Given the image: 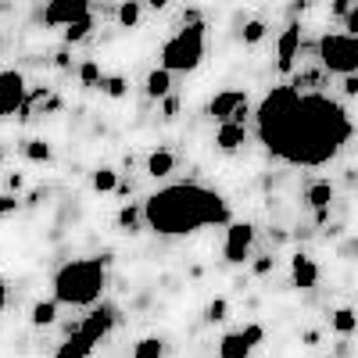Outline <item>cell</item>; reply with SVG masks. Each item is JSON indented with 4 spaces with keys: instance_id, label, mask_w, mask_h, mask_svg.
I'll use <instances>...</instances> for the list:
<instances>
[{
    "instance_id": "603a6c76",
    "label": "cell",
    "mask_w": 358,
    "mask_h": 358,
    "mask_svg": "<svg viewBox=\"0 0 358 358\" xmlns=\"http://www.w3.org/2000/svg\"><path fill=\"white\" fill-rule=\"evenodd\" d=\"M118 229H126V233H136V222H140V208L136 204H122L118 208Z\"/></svg>"
},
{
    "instance_id": "74e56055",
    "label": "cell",
    "mask_w": 358,
    "mask_h": 358,
    "mask_svg": "<svg viewBox=\"0 0 358 358\" xmlns=\"http://www.w3.org/2000/svg\"><path fill=\"white\" fill-rule=\"evenodd\" d=\"M4 305H8V287H4V280H0V312H4Z\"/></svg>"
},
{
    "instance_id": "277c9868",
    "label": "cell",
    "mask_w": 358,
    "mask_h": 358,
    "mask_svg": "<svg viewBox=\"0 0 358 358\" xmlns=\"http://www.w3.org/2000/svg\"><path fill=\"white\" fill-rule=\"evenodd\" d=\"M204 57V25L201 22H187L176 36H169L162 43V72L176 76V72H194Z\"/></svg>"
},
{
    "instance_id": "d6986e66",
    "label": "cell",
    "mask_w": 358,
    "mask_h": 358,
    "mask_svg": "<svg viewBox=\"0 0 358 358\" xmlns=\"http://www.w3.org/2000/svg\"><path fill=\"white\" fill-rule=\"evenodd\" d=\"M57 308H62V305H57L54 297H47V301H36L33 312H29V322H33V326H54V322H57Z\"/></svg>"
},
{
    "instance_id": "d6a6232c",
    "label": "cell",
    "mask_w": 358,
    "mask_h": 358,
    "mask_svg": "<svg viewBox=\"0 0 358 358\" xmlns=\"http://www.w3.org/2000/svg\"><path fill=\"white\" fill-rule=\"evenodd\" d=\"M162 115H165V118H176V115H179V97L169 94V97L162 101Z\"/></svg>"
},
{
    "instance_id": "e0dca14e",
    "label": "cell",
    "mask_w": 358,
    "mask_h": 358,
    "mask_svg": "<svg viewBox=\"0 0 358 358\" xmlns=\"http://www.w3.org/2000/svg\"><path fill=\"white\" fill-rule=\"evenodd\" d=\"M143 94L151 97V101H165L172 94V76L162 72V69H155L151 76H147V83H143Z\"/></svg>"
},
{
    "instance_id": "4fadbf2b",
    "label": "cell",
    "mask_w": 358,
    "mask_h": 358,
    "mask_svg": "<svg viewBox=\"0 0 358 358\" xmlns=\"http://www.w3.org/2000/svg\"><path fill=\"white\" fill-rule=\"evenodd\" d=\"M297 50H301V29H297V25H287V29H283V36H280V47H276L280 72H290Z\"/></svg>"
},
{
    "instance_id": "ba28073f",
    "label": "cell",
    "mask_w": 358,
    "mask_h": 358,
    "mask_svg": "<svg viewBox=\"0 0 358 358\" xmlns=\"http://www.w3.org/2000/svg\"><path fill=\"white\" fill-rule=\"evenodd\" d=\"M251 244H255V226H251V222H229V229H226V244H222L226 262H233V265L248 262Z\"/></svg>"
},
{
    "instance_id": "9c48e42d",
    "label": "cell",
    "mask_w": 358,
    "mask_h": 358,
    "mask_svg": "<svg viewBox=\"0 0 358 358\" xmlns=\"http://www.w3.org/2000/svg\"><path fill=\"white\" fill-rule=\"evenodd\" d=\"M22 104H25V79H22V72L4 69L0 72V118L22 111Z\"/></svg>"
},
{
    "instance_id": "8fae6325",
    "label": "cell",
    "mask_w": 358,
    "mask_h": 358,
    "mask_svg": "<svg viewBox=\"0 0 358 358\" xmlns=\"http://www.w3.org/2000/svg\"><path fill=\"white\" fill-rule=\"evenodd\" d=\"M83 15H90V4L86 0H50V4L43 8V22L47 25H72L76 18H83Z\"/></svg>"
},
{
    "instance_id": "f1b7e54d",
    "label": "cell",
    "mask_w": 358,
    "mask_h": 358,
    "mask_svg": "<svg viewBox=\"0 0 358 358\" xmlns=\"http://www.w3.org/2000/svg\"><path fill=\"white\" fill-rule=\"evenodd\" d=\"M79 79H83L86 86H97V83H101V69H97V62H83V65H79Z\"/></svg>"
},
{
    "instance_id": "d4e9b609",
    "label": "cell",
    "mask_w": 358,
    "mask_h": 358,
    "mask_svg": "<svg viewBox=\"0 0 358 358\" xmlns=\"http://www.w3.org/2000/svg\"><path fill=\"white\" fill-rule=\"evenodd\" d=\"M334 330H337L341 337H348V334L355 330V312H351V308H337V312H334Z\"/></svg>"
},
{
    "instance_id": "30bf717a",
    "label": "cell",
    "mask_w": 358,
    "mask_h": 358,
    "mask_svg": "<svg viewBox=\"0 0 358 358\" xmlns=\"http://www.w3.org/2000/svg\"><path fill=\"white\" fill-rule=\"evenodd\" d=\"M115 319H118V312L111 308V305H101V308H94V312H90L86 319H83V326H76V330L90 341V344H101L108 334H111V326H115Z\"/></svg>"
},
{
    "instance_id": "4316f807",
    "label": "cell",
    "mask_w": 358,
    "mask_h": 358,
    "mask_svg": "<svg viewBox=\"0 0 358 358\" xmlns=\"http://www.w3.org/2000/svg\"><path fill=\"white\" fill-rule=\"evenodd\" d=\"M226 315H229V301H226V297H215V301L204 308V319L208 322H222Z\"/></svg>"
},
{
    "instance_id": "7c38bea8",
    "label": "cell",
    "mask_w": 358,
    "mask_h": 358,
    "mask_svg": "<svg viewBox=\"0 0 358 358\" xmlns=\"http://www.w3.org/2000/svg\"><path fill=\"white\" fill-rule=\"evenodd\" d=\"M290 280H294V287L312 290V287L319 283V265H315L308 255H294V258H290Z\"/></svg>"
},
{
    "instance_id": "52a82bcc",
    "label": "cell",
    "mask_w": 358,
    "mask_h": 358,
    "mask_svg": "<svg viewBox=\"0 0 358 358\" xmlns=\"http://www.w3.org/2000/svg\"><path fill=\"white\" fill-rule=\"evenodd\" d=\"M265 341V330L255 322V326H244V330H236V334H226L219 341V358H248L251 348H258Z\"/></svg>"
},
{
    "instance_id": "5b68a950",
    "label": "cell",
    "mask_w": 358,
    "mask_h": 358,
    "mask_svg": "<svg viewBox=\"0 0 358 358\" xmlns=\"http://www.w3.org/2000/svg\"><path fill=\"white\" fill-rule=\"evenodd\" d=\"M315 54H319V65L330 72V76H355L358 69V40L355 36H344V33H326L319 36L315 43Z\"/></svg>"
},
{
    "instance_id": "44dd1931",
    "label": "cell",
    "mask_w": 358,
    "mask_h": 358,
    "mask_svg": "<svg viewBox=\"0 0 358 358\" xmlns=\"http://www.w3.org/2000/svg\"><path fill=\"white\" fill-rule=\"evenodd\" d=\"M165 355V341L162 337H143L133 344V358H162Z\"/></svg>"
},
{
    "instance_id": "8992f818",
    "label": "cell",
    "mask_w": 358,
    "mask_h": 358,
    "mask_svg": "<svg viewBox=\"0 0 358 358\" xmlns=\"http://www.w3.org/2000/svg\"><path fill=\"white\" fill-rule=\"evenodd\" d=\"M208 115H212L219 126H226V122L244 126V118H248V94H244V90H222V94H215L212 101H208Z\"/></svg>"
},
{
    "instance_id": "1f68e13d",
    "label": "cell",
    "mask_w": 358,
    "mask_h": 358,
    "mask_svg": "<svg viewBox=\"0 0 358 358\" xmlns=\"http://www.w3.org/2000/svg\"><path fill=\"white\" fill-rule=\"evenodd\" d=\"M268 273H273V255H262L255 262V276H268Z\"/></svg>"
},
{
    "instance_id": "d590c367",
    "label": "cell",
    "mask_w": 358,
    "mask_h": 358,
    "mask_svg": "<svg viewBox=\"0 0 358 358\" xmlns=\"http://www.w3.org/2000/svg\"><path fill=\"white\" fill-rule=\"evenodd\" d=\"M344 94H348V97H355V94H358V79H355V76H348V79H344Z\"/></svg>"
},
{
    "instance_id": "7a4b0ae2",
    "label": "cell",
    "mask_w": 358,
    "mask_h": 358,
    "mask_svg": "<svg viewBox=\"0 0 358 358\" xmlns=\"http://www.w3.org/2000/svg\"><path fill=\"white\" fill-rule=\"evenodd\" d=\"M140 215L147 229L162 236H187L204 226H226L229 204L219 190H208L201 183H176L147 197L140 204Z\"/></svg>"
},
{
    "instance_id": "83f0119b",
    "label": "cell",
    "mask_w": 358,
    "mask_h": 358,
    "mask_svg": "<svg viewBox=\"0 0 358 358\" xmlns=\"http://www.w3.org/2000/svg\"><path fill=\"white\" fill-rule=\"evenodd\" d=\"M97 86L104 90L108 97H122V94H126V79H122V76H111V79H101Z\"/></svg>"
},
{
    "instance_id": "cb8c5ba5",
    "label": "cell",
    "mask_w": 358,
    "mask_h": 358,
    "mask_svg": "<svg viewBox=\"0 0 358 358\" xmlns=\"http://www.w3.org/2000/svg\"><path fill=\"white\" fill-rule=\"evenodd\" d=\"M115 15H118V22H122L126 29H133V25L140 22V4H136V0H129V4H118Z\"/></svg>"
},
{
    "instance_id": "9a60e30c",
    "label": "cell",
    "mask_w": 358,
    "mask_h": 358,
    "mask_svg": "<svg viewBox=\"0 0 358 358\" xmlns=\"http://www.w3.org/2000/svg\"><path fill=\"white\" fill-rule=\"evenodd\" d=\"M176 172V155L165 151V147H158V151L147 155V176H155V179H165Z\"/></svg>"
},
{
    "instance_id": "4dcf8cb0",
    "label": "cell",
    "mask_w": 358,
    "mask_h": 358,
    "mask_svg": "<svg viewBox=\"0 0 358 358\" xmlns=\"http://www.w3.org/2000/svg\"><path fill=\"white\" fill-rule=\"evenodd\" d=\"M18 212V197L15 194H0V215H11Z\"/></svg>"
},
{
    "instance_id": "ffe728a7",
    "label": "cell",
    "mask_w": 358,
    "mask_h": 358,
    "mask_svg": "<svg viewBox=\"0 0 358 358\" xmlns=\"http://www.w3.org/2000/svg\"><path fill=\"white\" fill-rule=\"evenodd\" d=\"M90 29H94V8H90V15L76 18L72 25H65V43H79L90 36Z\"/></svg>"
},
{
    "instance_id": "3957f363",
    "label": "cell",
    "mask_w": 358,
    "mask_h": 358,
    "mask_svg": "<svg viewBox=\"0 0 358 358\" xmlns=\"http://www.w3.org/2000/svg\"><path fill=\"white\" fill-rule=\"evenodd\" d=\"M104 287H108V262L104 258H76L54 273V301L72 305V308H90L101 301Z\"/></svg>"
},
{
    "instance_id": "484cf974",
    "label": "cell",
    "mask_w": 358,
    "mask_h": 358,
    "mask_svg": "<svg viewBox=\"0 0 358 358\" xmlns=\"http://www.w3.org/2000/svg\"><path fill=\"white\" fill-rule=\"evenodd\" d=\"M25 158L29 162H50V147L43 140H29L25 143Z\"/></svg>"
},
{
    "instance_id": "836d02e7",
    "label": "cell",
    "mask_w": 358,
    "mask_h": 358,
    "mask_svg": "<svg viewBox=\"0 0 358 358\" xmlns=\"http://www.w3.org/2000/svg\"><path fill=\"white\" fill-rule=\"evenodd\" d=\"M8 187H11V194L18 197V190L25 187V179H22V172H11V176H8Z\"/></svg>"
},
{
    "instance_id": "2e32d148",
    "label": "cell",
    "mask_w": 358,
    "mask_h": 358,
    "mask_svg": "<svg viewBox=\"0 0 358 358\" xmlns=\"http://www.w3.org/2000/svg\"><path fill=\"white\" fill-rule=\"evenodd\" d=\"M244 136H248V126L226 122V126L215 129V147H219V151H236V147L244 143Z\"/></svg>"
},
{
    "instance_id": "ac0fdd59",
    "label": "cell",
    "mask_w": 358,
    "mask_h": 358,
    "mask_svg": "<svg viewBox=\"0 0 358 358\" xmlns=\"http://www.w3.org/2000/svg\"><path fill=\"white\" fill-rule=\"evenodd\" d=\"M305 201L315 208V212H330V201H334V187H330V179H319V183H312L305 190Z\"/></svg>"
},
{
    "instance_id": "6da1fadb",
    "label": "cell",
    "mask_w": 358,
    "mask_h": 358,
    "mask_svg": "<svg viewBox=\"0 0 358 358\" xmlns=\"http://www.w3.org/2000/svg\"><path fill=\"white\" fill-rule=\"evenodd\" d=\"M255 122L268 155L305 169L330 165L355 133L344 104L326 94H297L290 86L268 90L255 111Z\"/></svg>"
},
{
    "instance_id": "e575fe53",
    "label": "cell",
    "mask_w": 358,
    "mask_h": 358,
    "mask_svg": "<svg viewBox=\"0 0 358 358\" xmlns=\"http://www.w3.org/2000/svg\"><path fill=\"white\" fill-rule=\"evenodd\" d=\"M351 8H355L351 0H337V4H334V15H337V18H344V15H348Z\"/></svg>"
},
{
    "instance_id": "5bb4252c",
    "label": "cell",
    "mask_w": 358,
    "mask_h": 358,
    "mask_svg": "<svg viewBox=\"0 0 358 358\" xmlns=\"http://www.w3.org/2000/svg\"><path fill=\"white\" fill-rule=\"evenodd\" d=\"M90 351H94V344H90L79 330H72L62 344H57V351H54V358H90Z\"/></svg>"
},
{
    "instance_id": "f546056e",
    "label": "cell",
    "mask_w": 358,
    "mask_h": 358,
    "mask_svg": "<svg viewBox=\"0 0 358 358\" xmlns=\"http://www.w3.org/2000/svg\"><path fill=\"white\" fill-rule=\"evenodd\" d=\"M241 36H244V43H258V40L265 36V22H258V18H255V22H248Z\"/></svg>"
},
{
    "instance_id": "7402d4cb",
    "label": "cell",
    "mask_w": 358,
    "mask_h": 358,
    "mask_svg": "<svg viewBox=\"0 0 358 358\" xmlns=\"http://www.w3.org/2000/svg\"><path fill=\"white\" fill-rule=\"evenodd\" d=\"M115 187H118V172H115V169L104 165V169L94 172V190H97V194H111Z\"/></svg>"
},
{
    "instance_id": "8d00e7d4",
    "label": "cell",
    "mask_w": 358,
    "mask_h": 358,
    "mask_svg": "<svg viewBox=\"0 0 358 358\" xmlns=\"http://www.w3.org/2000/svg\"><path fill=\"white\" fill-rule=\"evenodd\" d=\"M43 111H62V97H50V101H47V108H43Z\"/></svg>"
}]
</instances>
